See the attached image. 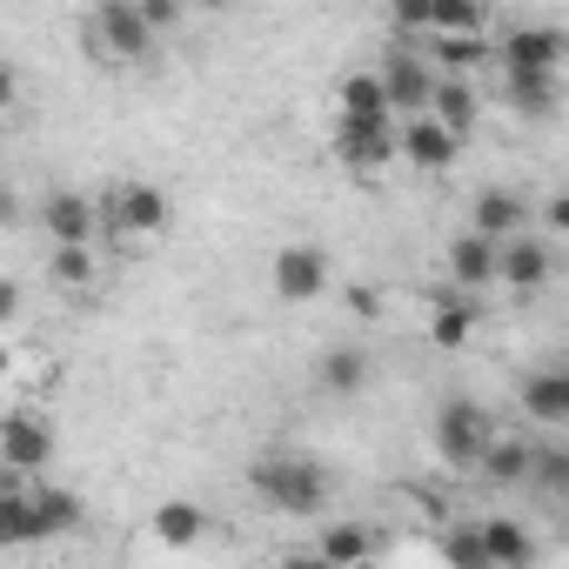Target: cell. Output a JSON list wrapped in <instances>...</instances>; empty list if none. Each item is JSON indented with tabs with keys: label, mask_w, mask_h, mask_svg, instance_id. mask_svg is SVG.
Segmentation results:
<instances>
[{
	"label": "cell",
	"mask_w": 569,
	"mask_h": 569,
	"mask_svg": "<svg viewBox=\"0 0 569 569\" xmlns=\"http://www.w3.org/2000/svg\"><path fill=\"white\" fill-rule=\"evenodd\" d=\"M476 536H482V562L489 569H529L536 562V536L516 516H489V522H476Z\"/></svg>",
	"instance_id": "4fadbf2b"
},
{
	"label": "cell",
	"mask_w": 569,
	"mask_h": 569,
	"mask_svg": "<svg viewBox=\"0 0 569 569\" xmlns=\"http://www.w3.org/2000/svg\"><path fill=\"white\" fill-rule=\"evenodd\" d=\"M396 148L416 161V168H429V174H442L456 154H462V141L449 134V128H436L429 114H416V121H402V134H396Z\"/></svg>",
	"instance_id": "5bb4252c"
},
{
	"label": "cell",
	"mask_w": 569,
	"mask_h": 569,
	"mask_svg": "<svg viewBox=\"0 0 569 569\" xmlns=\"http://www.w3.org/2000/svg\"><path fill=\"white\" fill-rule=\"evenodd\" d=\"M529 456H536V442H529V436H502V429H496V442L482 449L476 476H482L489 489H522V482H529Z\"/></svg>",
	"instance_id": "9a60e30c"
},
{
	"label": "cell",
	"mask_w": 569,
	"mask_h": 569,
	"mask_svg": "<svg viewBox=\"0 0 569 569\" xmlns=\"http://www.w3.org/2000/svg\"><path fill=\"white\" fill-rule=\"evenodd\" d=\"M14 316H21V289H14L8 274H0V322H14Z\"/></svg>",
	"instance_id": "836d02e7"
},
{
	"label": "cell",
	"mask_w": 569,
	"mask_h": 569,
	"mask_svg": "<svg viewBox=\"0 0 569 569\" xmlns=\"http://www.w3.org/2000/svg\"><path fill=\"white\" fill-rule=\"evenodd\" d=\"M449 281L469 296V289H482V281H496V241H482V234H456L449 241Z\"/></svg>",
	"instance_id": "d6986e66"
},
{
	"label": "cell",
	"mask_w": 569,
	"mask_h": 569,
	"mask_svg": "<svg viewBox=\"0 0 569 569\" xmlns=\"http://www.w3.org/2000/svg\"><path fill=\"white\" fill-rule=\"evenodd\" d=\"M316 556H322V562H336V569H362V562L376 556V529H369V522H329Z\"/></svg>",
	"instance_id": "7402d4cb"
},
{
	"label": "cell",
	"mask_w": 569,
	"mask_h": 569,
	"mask_svg": "<svg viewBox=\"0 0 569 569\" xmlns=\"http://www.w3.org/2000/svg\"><path fill=\"white\" fill-rule=\"evenodd\" d=\"M81 41H88L101 61H148V54L161 48V34L141 21L134 0H101V8L88 14V28H81Z\"/></svg>",
	"instance_id": "7a4b0ae2"
},
{
	"label": "cell",
	"mask_w": 569,
	"mask_h": 569,
	"mask_svg": "<svg viewBox=\"0 0 569 569\" xmlns=\"http://www.w3.org/2000/svg\"><path fill=\"white\" fill-rule=\"evenodd\" d=\"M21 542H34L28 536V489L0 496V549H21Z\"/></svg>",
	"instance_id": "f546056e"
},
{
	"label": "cell",
	"mask_w": 569,
	"mask_h": 569,
	"mask_svg": "<svg viewBox=\"0 0 569 569\" xmlns=\"http://www.w3.org/2000/svg\"><path fill=\"white\" fill-rule=\"evenodd\" d=\"M569 34L562 28H509L502 41V74H562Z\"/></svg>",
	"instance_id": "ba28073f"
},
{
	"label": "cell",
	"mask_w": 569,
	"mask_h": 569,
	"mask_svg": "<svg viewBox=\"0 0 569 569\" xmlns=\"http://www.w3.org/2000/svg\"><path fill=\"white\" fill-rule=\"evenodd\" d=\"M482 21H489V8H482V0H422V28H429L436 41L482 34Z\"/></svg>",
	"instance_id": "ffe728a7"
},
{
	"label": "cell",
	"mask_w": 569,
	"mask_h": 569,
	"mask_svg": "<svg viewBox=\"0 0 569 569\" xmlns=\"http://www.w3.org/2000/svg\"><path fill=\"white\" fill-rule=\"evenodd\" d=\"M529 489H542V496H562V489H569V449H562V442H536V456H529Z\"/></svg>",
	"instance_id": "4316f807"
},
{
	"label": "cell",
	"mask_w": 569,
	"mask_h": 569,
	"mask_svg": "<svg viewBox=\"0 0 569 569\" xmlns=\"http://www.w3.org/2000/svg\"><path fill=\"white\" fill-rule=\"evenodd\" d=\"M542 221H549V228L562 234V228H569V201H562V194H549V208H542Z\"/></svg>",
	"instance_id": "d590c367"
},
{
	"label": "cell",
	"mask_w": 569,
	"mask_h": 569,
	"mask_svg": "<svg viewBox=\"0 0 569 569\" xmlns=\"http://www.w3.org/2000/svg\"><path fill=\"white\" fill-rule=\"evenodd\" d=\"M248 489L274 509V516H316L329 502V469L316 456H261L248 469Z\"/></svg>",
	"instance_id": "6da1fadb"
},
{
	"label": "cell",
	"mask_w": 569,
	"mask_h": 569,
	"mask_svg": "<svg viewBox=\"0 0 569 569\" xmlns=\"http://www.w3.org/2000/svg\"><path fill=\"white\" fill-rule=\"evenodd\" d=\"M8 369H14V356H8V342H0V376H8Z\"/></svg>",
	"instance_id": "74e56055"
},
{
	"label": "cell",
	"mask_w": 569,
	"mask_h": 569,
	"mask_svg": "<svg viewBox=\"0 0 569 569\" xmlns=\"http://www.w3.org/2000/svg\"><path fill=\"white\" fill-rule=\"evenodd\" d=\"M376 88H382L389 114L416 121V114H429V88H436V74H429L422 48H389V61L376 68Z\"/></svg>",
	"instance_id": "277c9868"
},
{
	"label": "cell",
	"mask_w": 569,
	"mask_h": 569,
	"mask_svg": "<svg viewBox=\"0 0 569 569\" xmlns=\"http://www.w3.org/2000/svg\"><path fill=\"white\" fill-rule=\"evenodd\" d=\"M476 88L469 81H456V74H436V88H429V121L436 128H449L456 141H469V128H476Z\"/></svg>",
	"instance_id": "2e32d148"
},
{
	"label": "cell",
	"mask_w": 569,
	"mask_h": 569,
	"mask_svg": "<svg viewBox=\"0 0 569 569\" xmlns=\"http://www.w3.org/2000/svg\"><path fill=\"white\" fill-rule=\"evenodd\" d=\"M54 462V429L41 422V416H8V422H0V469H8V476H41Z\"/></svg>",
	"instance_id": "8992f818"
},
{
	"label": "cell",
	"mask_w": 569,
	"mask_h": 569,
	"mask_svg": "<svg viewBox=\"0 0 569 569\" xmlns=\"http://www.w3.org/2000/svg\"><path fill=\"white\" fill-rule=\"evenodd\" d=\"M141 21H148L154 34H168V28L181 21V8H174V0H141Z\"/></svg>",
	"instance_id": "1f68e13d"
},
{
	"label": "cell",
	"mask_w": 569,
	"mask_h": 569,
	"mask_svg": "<svg viewBox=\"0 0 569 569\" xmlns=\"http://www.w3.org/2000/svg\"><path fill=\"white\" fill-rule=\"evenodd\" d=\"M14 221H21V194L0 181V228H14Z\"/></svg>",
	"instance_id": "e575fe53"
},
{
	"label": "cell",
	"mask_w": 569,
	"mask_h": 569,
	"mask_svg": "<svg viewBox=\"0 0 569 569\" xmlns=\"http://www.w3.org/2000/svg\"><path fill=\"white\" fill-rule=\"evenodd\" d=\"M476 322H482V309H476L469 296H462V302H442L436 322H429V342H436V349H462V342L476 336Z\"/></svg>",
	"instance_id": "484cf974"
},
{
	"label": "cell",
	"mask_w": 569,
	"mask_h": 569,
	"mask_svg": "<svg viewBox=\"0 0 569 569\" xmlns=\"http://www.w3.org/2000/svg\"><path fill=\"white\" fill-rule=\"evenodd\" d=\"M496 274L509 281V289H542V281L556 274V248L549 241H536V234H516V241H502L496 248Z\"/></svg>",
	"instance_id": "7c38bea8"
},
{
	"label": "cell",
	"mask_w": 569,
	"mask_h": 569,
	"mask_svg": "<svg viewBox=\"0 0 569 569\" xmlns=\"http://www.w3.org/2000/svg\"><path fill=\"white\" fill-rule=\"evenodd\" d=\"M316 382H322V396H362V389H369V349L336 342V349L316 362Z\"/></svg>",
	"instance_id": "ac0fdd59"
},
{
	"label": "cell",
	"mask_w": 569,
	"mask_h": 569,
	"mask_svg": "<svg viewBox=\"0 0 569 569\" xmlns=\"http://www.w3.org/2000/svg\"><path fill=\"white\" fill-rule=\"evenodd\" d=\"M489 442H496V416H489L476 396H449V402L436 409V456H442L449 469H476Z\"/></svg>",
	"instance_id": "3957f363"
},
{
	"label": "cell",
	"mask_w": 569,
	"mask_h": 569,
	"mask_svg": "<svg viewBox=\"0 0 569 569\" xmlns=\"http://www.w3.org/2000/svg\"><path fill=\"white\" fill-rule=\"evenodd\" d=\"M389 121H396V114H389L376 74H349V81H342V128H389Z\"/></svg>",
	"instance_id": "44dd1931"
},
{
	"label": "cell",
	"mask_w": 569,
	"mask_h": 569,
	"mask_svg": "<svg viewBox=\"0 0 569 569\" xmlns=\"http://www.w3.org/2000/svg\"><path fill=\"white\" fill-rule=\"evenodd\" d=\"M281 569H336V562H322V556L309 549V556H289V562H281Z\"/></svg>",
	"instance_id": "8d00e7d4"
},
{
	"label": "cell",
	"mask_w": 569,
	"mask_h": 569,
	"mask_svg": "<svg viewBox=\"0 0 569 569\" xmlns=\"http://www.w3.org/2000/svg\"><path fill=\"white\" fill-rule=\"evenodd\" d=\"M81 496H68V489H54V482H28V536L34 542H48V536H68V529H81Z\"/></svg>",
	"instance_id": "8fae6325"
},
{
	"label": "cell",
	"mask_w": 569,
	"mask_h": 569,
	"mask_svg": "<svg viewBox=\"0 0 569 569\" xmlns=\"http://www.w3.org/2000/svg\"><path fill=\"white\" fill-rule=\"evenodd\" d=\"M336 154H342L349 168L376 174V168L396 154V134H389V128H342V134H336Z\"/></svg>",
	"instance_id": "cb8c5ba5"
},
{
	"label": "cell",
	"mask_w": 569,
	"mask_h": 569,
	"mask_svg": "<svg viewBox=\"0 0 569 569\" xmlns=\"http://www.w3.org/2000/svg\"><path fill=\"white\" fill-rule=\"evenodd\" d=\"M329 289V254L316 241H289L274 254V296L281 302H316Z\"/></svg>",
	"instance_id": "52a82bcc"
},
{
	"label": "cell",
	"mask_w": 569,
	"mask_h": 569,
	"mask_svg": "<svg viewBox=\"0 0 569 569\" xmlns=\"http://www.w3.org/2000/svg\"><path fill=\"white\" fill-rule=\"evenodd\" d=\"M21 101V74H14V61H0V114H8Z\"/></svg>",
	"instance_id": "d6a6232c"
},
{
	"label": "cell",
	"mask_w": 569,
	"mask_h": 569,
	"mask_svg": "<svg viewBox=\"0 0 569 569\" xmlns=\"http://www.w3.org/2000/svg\"><path fill=\"white\" fill-rule=\"evenodd\" d=\"M522 416L542 422V429H562L569 422V376L562 369H536L522 382Z\"/></svg>",
	"instance_id": "e0dca14e"
},
{
	"label": "cell",
	"mask_w": 569,
	"mask_h": 569,
	"mask_svg": "<svg viewBox=\"0 0 569 569\" xmlns=\"http://www.w3.org/2000/svg\"><path fill=\"white\" fill-rule=\"evenodd\" d=\"M469 214H476V228H469V234H482V241H496V248H502V241H516V234H529V201H522L516 188H482Z\"/></svg>",
	"instance_id": "30bf717a"
},
{
	"label": "cell",
	"mask_w": 569,
	"mask_h": 569,
	"mask_svg": "<svg viewBox=\"0 0 569 569\" xmlns=\"http://www.w3.org/2000/svg\"><path fill=\"white\" fill-rule=\"evenodd\" d=\"M48 274H54V289H88L94 281V248H54Z\"/></svg>",
	"instance_id": "f1b7e54d"
},
{
	"label": "cell",
	"mask_w": 569,
	"mask_h": 569,
	"mask_svg": "<svg viewBox=\"0 0 569 569\" xmlns=\"http://www.w3.org/2000/svg\"><path fill=\"white\" fill-rule=\"evenodd\" d=\"M442 556H449V569H489V562H482V536H476V522L449 529V536H442Z\"/></svg>",
	"instance_id": "4dcf8cb0"
},
{
	"label": "cell",
	"mask_w": 569,
	"mask_h": 569,
	"mask_svg": "<svg viewBox=\"0 0 569 569\" xmlns=\"http://www.w3.org/2000/svg\"><path fill=\"white\" fill-rule=\"evenodd\" d=\"M34 221H41V228L54 234V248H94V228H101L94 201H88V194H74V188L48 194V201L34 208Z\"/></svg>",
	"instance_id": "9c48e42d"
},
{
	"label": "cell",
	"mask_w": 569,
	"mask_h": 569,
	"mask_svg": "<svg viewBox=\"0 0 569 569\" xmlns=\"http://www.w3.org/2000/svg\"><path fill=\"white\" fill-rule=\"evenodd\" d=\"M94 214L121 234H161L168 228V194L154 181H121L108 201H94Z\"/></svg>",
	"instance_id": "5b68a950"
},
{
	"label": "cell",
	"mask_w": 569,
	"mask_h": 569,
	"mask_svg": "<svg viewBox=\"0 0 569 569\" xmlns=\"http://www.w3.org/2000/svg\"><path fill=\"white\" fill-rule=\"evenodd\" d=\"M502 88H509V108L529 121L556 114V101H562V74H502Z\"/></svg>",
	"instance_id": "603a6c76"
},
{
	"label": "cell",
	"mask_w": 569,
	"mask_h": 569,
	"mask_svg": "<svg viewBox=\"0 0 569 569\" xmlns=\"http://www.w3.org/2000/svg\"><path fill=\"white\" fill-rule=\"evenodd\" d=\"M422 61H442L456 81H469V68H476V61H489V41H482V34H462V41H429V54H422Z\"/></svg>",
	"instance_id": "83f0119b"
},
{
	"label": "cell",
	"mask_w": 569,
	"mask_h": 569,
	"mask_svg": "<svg viewBox=\"0 0 569 569\" xmlns=\"http://www.w3.org/2000/svg\"><path fill=\"white\" fill-rule=\"evenodd\" d=\"M154 536H161L168 549H194V542L208 536V509H201V502H161V509H154Z\"/></svg>",
	"instance_id": "d4e9b609"
}]
</instances>
